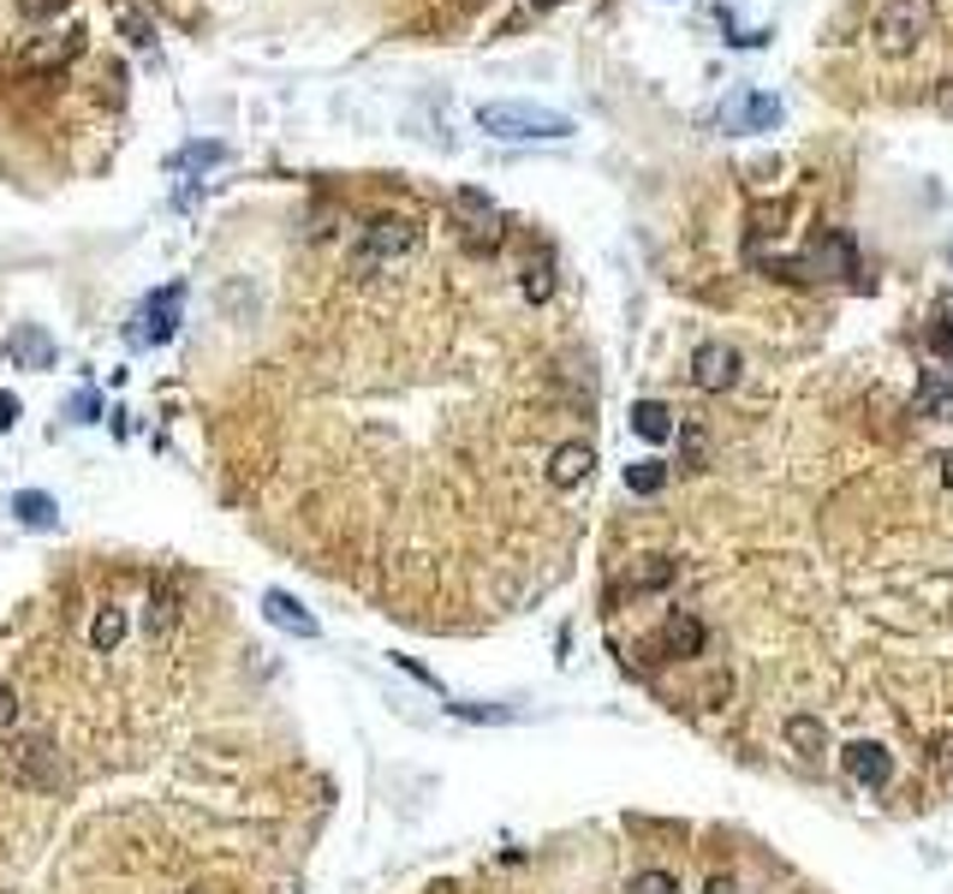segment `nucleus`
I'll use <instances>...</instances> for the list:
<instances>
[{"label":"nucleus","mask_w":953,"mask_h":894,"mask_svg":"<svg viewBox=\"0 0 953 894\" xmlns=\"http://www.w3.org/2000/svg\"><path fill=\"white\" fill-rule=\"evenodd\" d=\"M477 126L500 144H561L572 137V114L543 108V101H483Z\"/></svg>","instance_id":"f257e3e1"},{"label":"nucleus","mask_w":953,"mask_h":894,"mask_svg":"<svg viewBox=\"0 0 953 894\" xmlns=\"http://www.w3.org/2000/svg\"><path fill=\"white\" fill-rule=\"evenodd\" d=\"M7 776L19 781V787H30V794H60V787H66V764H60L55 739H42V733H12V746H7Z\"/></svg>","instance_id":"f03ea898"},{"label":"nucleus","mask_w":953,"mask_h":894,"mask_svg":"<svg viewBox=\"0 0 953 894\" xmlns=\"http://www.w3.org/2000/svg\"><path fill=\"white\" fill-rule=\"evenodd\" d=\"M424 245V227L411 215H376L370 227H363V239H358V256L352 263L370 274V269H381V263H400V256H411Z\"/></svg>","instance_id":"7ed1b4c3"},{"label":"nucleus","mask_w":953,"mask_h":894,"mask_svg":"<svg viewBox=\"0 0 953 894\" xmlns=\"http://www.w3.org/2000/svg\"><path fill=\"white\" fill-rule=\"evenodd\" d=\"M924 30H930V0H882V12H876V48L882 55H912L917 42H924Z\"/></svg>","instance_id":"20e7f679"},{"label":"nucleus","mask_w":953,"mask_h":894,"mask_svg":"<svg viewBox=\"0 0 953 894\" xmlns=\"http://www.w3.org/2000/svg\"><path fill=\"white\" fill-rule=\"evenodd\" d=\"M454 215H459V245L471 251V256H489V251H500V210L483 192H471V185H465V192H454Z\"/></svg>","instance_id":"39448f33"},{"label":"nucleus","mask_w":953,"mask_h":894,"mask_svg":"<svg viewBox=\"0 0 953 894\" xmlns=\"http://www.w3.org/2000/svg\"><path fill=\"white\" fill-rule=\"evenodd\" d=\"M179 311H185V281H167L162 292H149L132 317V347H162V340H173Z\"/></svg>","instance_id":"423d86ee"},{"label":"nucleus","mask_w":953,"mask_h":894,"mask_svg":"<svg viewBox=\"0 0 953 894\" xmlns=\"http://www.w3.org/2000/svg\"><path fill=\"white\" fill-rule=\"evenodd\" d=\"M739 370H745V358H739V347H727V340H703L698 352H691V388H703V393H727L739 382Z\"/></svg>","instance_id":"0eeeda50"},{"label":"nucleus","mask_w":953,"mask_h":894,"mask_svg":"<svg viewBox=\"0 0 953 894\" xmlns=\"http://www.w3.org/2000/svg\"><path fill=\"white\" fill-rule=\"evenodd\" d=\"M840 769H846V776H853L858 787L882 794V787L894 781V751L876 746V739H846V746H840Z\"/></svg>","instance_id":"6e6552de"},{"label":"nucleus","mask_w":953,"mask_h":894,"mask_svg":"<svg viewBox=\"0 0 953 894\" xmlns=\"http://www.w3.org/2000/svg\"><path fill=\"white\" fill-rule=\"evenodd\" d=\"M716 119L727 132H775V126H781V101H775L769 90H739V96L721 101Z\"/></svg>","instance_id":"1a4fd4ad"},{"label":"nucleus","mask_w":953,"mask_h":894,"mask_svg":"<svg viewBox=\"0 0 953 894\" xmlns=\"http://www.w3.org/2000/svg\"><path fill=\"white\" fill-rule=\"evenodd\" d=\"M799 263H805V281H840V274L858 269V245L846 233H823Z\"/></svg>","instance_id":"9d476101"},{"label":"nucleus","mask_w":953,"mask_h":894,"mask_svg":"<svg viewBox=\"0 0 953 894\" xmlns=\"http://www.w3.org/2000/svg\"><path fill=\"white\" fill-rule=\"evenodd\" d=\"M703 644H709V632H703V621L691 609H673L668 621H662V639H655L662 662H698Z\"/></svg>","instance_id":"9b49d317"},{"label":"nucleus","mask_w":953,"mask_h":894,"mask_svg":"<svg viewBox=\"0 0 953 894\" xmlns=\"http://www.w3.org/2000/svg\"><path fill=\"white\" fill-rule=\"evenodd\" d=\"M7 358H12V370H55V340H48L42 322H19L7 334Z\"/></svg>","instance_id":"f8f14e48"},{"label":"nucleus","mask_w":953,"mask_h":894,"mask_svg":"<svg viewBox=\"0 0 953 894\" xmlns=\"http://www.w3.org/2000/svg\"><path fill=\"white\" fill-rule=\"evenodd\" d=\"M591 472H596V447L591 441H561L548 454V484L554 489H578Z\"/></svg>","instance_id":"ddd939ff"},{"label":"nucleus","mask_w":953,"mask_h":894,"mask_svg":"<svg viewBox=\"0 0 953 894\" xmlns=\"http://www.w3.org/2000/svg\"><path fill=\"white\" fill-rule=\"evenodd\" d=\"M632 436L650 441V447H668L673 436H680V424H673L668 400H638V406H632Z\"/></svg>","instance_id":"4468645a"},{"label":"nucleus","mask_w":953,"mask_h":894,"mask_svg":"<svg viewBox=\"0 0 953 894\" xmlns=\"http://www.w3.org/2000/svg\"><path fill=\"white\" fill-rule=\"evenodd\" d=\"M263 614H269V621L274 626H281V632H299V639H317V614H304L299 609V596H286V591H263Z\"/></svg>","instance_id":"2eb2a0df"},{"label":"nucleus","mask_w":953,"mask_h":894,"mask_svg":"<svg viewBox=\"0 0 953 894\" xmlns=\"http://www.w3.org/2000/svg\"><path fill=\"white\" fill-rule=\"evenodd\" d=\"M173 621H179V584H173V579H162V584L149 591L144 626H149V639H167V632H173Z\"/></svg>","instance_id":"dca6fc26"},{"label":"nucleus","mask_w":953,"mask_h":894,"mask_svg":"<svg viewBox=\"0 0 953 894\" xmlns=\"http://www.w3.org/2000/svg\"><path fill=\"white\" fill-rule=\"evenodd\" d=\"M12 519L30 525V531H55L60 507H55V495H42V489H19V495H12Z\"/></svg>","instance_id":"f3484780"},{"label":"nucleus","mask_w":953,"mask_h":894,"mask_svg":"<svg viewBox=\"0 0 953 894\" xmlns=\"http://www.w3.org/2000/svg\"><path fill=\"white\" fill-rule=\"evenodd\" d=\"M668 579H673V561H668V555H650V561L638 566V573H632L626 584H614V591H609V603H620V596H632V591H662Z\"/></svg>","instance_id":"a211bd4d"},{"label":"nucleus","mask_w":953,"mask_h":894,"mask_svg":"<svg viewBox=\"0 0 953 894\" xmlns=\"http://www.w3.org/2000/svg\"><path fill=\"white\" fill-rule=\"evenodd\" d=\"M947 400H953V382L942 370H924V388H917L912 411H917V418H930V411H947Z\"/></svg>","instance_id":"6ab92c4d"},{"label":"nucleus","mask_w":953,"mask_h":894,"mask_svg":"<svg viewBox=\"0 0 953 894\" xmlns=\"http://www.w3.org/2000/svg\"><path fill=\"white\" fill-rule=\"evenodd\" d=\"M126 609H101L96 614V626H90V644L101 650V657H108V650H119V639H126Z\"/></svg>","instance_id":"aec40b11"},{"label":"nucleus","mask_w":953,"mask_h":894,"mask_svg":"<svg viewBox=\"0 0 953 894\" xmlns=\"http://www.w3.org/2000/svg\"><path fill=\"white\" fill-rule=\"evenodd\" d=\"M787 746H799V758H823V721L817 716H792L787 721Z\"/></svg>","instance_id":"412c9836"},{"label":"nucleus","mask_w":953,"mask_h":894,"mask_svg":"<svg viewBox=\"0 0 953 894\" xmlns=\"http://www.w3.org/2000/svg\"><path fill=\"white\" fill-rule=\"evenodd\" d=\"M668 484V459H638V466H626V489L632 495H655V489H662Z\"/></svg>","instance_id":"4be33fe9"},{"label":"nucleus","mask_w":953,"mask_h":894,"mask_svg":"<svg viewBox=\"0 0 953 894\" xmlns=\"http://www.w3.org/2000/svg\"><path fill=\"white\" fill-rule=\"evenodd\" d=\"M518 286H525L531 304H548V299H554V263H548V256H531V263H525V281H518Z\"/></svg>","instance_id":"5701e85b"},{"label":"nucleus","mask_w":953,"mask_h":894,"mask_svg":"<svg viewBox=\"0 0 953 894\" xmlns=\"http://www.w3.org/2000/svg\"><path fill=\"white\" fill-rule=\"evenodd\" d=\"M215 162H227V144H185L167 167L173 174H191V167H215Z\"/></svg>","instance_id":"b1692460"},{"label":"nucleus","mask_w":953,"mask_h":894,"mask_svg":"<svg viewBox=\"0 0 953 894\" xmlns=\"http://www.w3.org/2000/svg\"><path fill=\"white\" fill-rule=\"evenodd\" d=\"M626 894H680V876L662 871V865H650V871H638L626 883Z\"/></svg>","instance_id":"393cba45"},{"label":"nucleus","mask_w":953,"mask_h":894,"mask_svg":"<svg viewBox=\"0 0 953 894\" xmlns=\"http://www.w3.org/2000/svg\"><path fill=\"white\" fill-rule=\"evenodd\" d=\"M119 30H126V42H132V48H155V25L144 19V12H132V7H126V12H119Z\"/></svg>","instance_id":"a878e982"},{"label":"nucleus","mask_w":953,"mask_h":894,"mask_svg":"<svg viewBox=\"0 0 953 894\" xmlns=\"http://www.w3.org/2000/svg\"><path fill=\"white\" fill-rule=\"evenodd\" d=\"M78 48H84V30H66V42H48V48H37V66H66V60H72L78 55Z\"/></svg>","instance_id":"bb28decb"},{"label":"nucleus","mask_w":953,"mask_h":894,"mask_svg":"<svg viewBox=\"0 0 953 894\" xmlns=\"http://www.w3.org/2000/svg\"><path fill=\"white\" fill-rule=\"evenodd\" d=\"M459 721H513V710H500V703H447Z\"/></svg>","instance_id":"cd10ccee"},{"label":"nucleus","mask_w":953,"mask_h":894,"mask_svg":"<svg viewBox=\"0 0 953 894\" xmlns=\"http://www.w3.org/2000/svg\"><path fill=\"white\" fill-rule=\"evenodd\" d=\"M930 352L935 358H953V317H935L930 322Z\"/></svg>","instance_id":"c85d7f7f"},{"label":"nucleus","mask_w":953,"mask_h":894,"mask_svg":"<svg viewBox=\"0 0 953 894\" xmlns=\"http://www.w3.org/2000/svg\"><path fill=\"white\" fill-rule=\"evenodd\" d=\"M12 721H19V692L0 680V733H12Z\"/></svg>","instance_id":"c756f323"},{"label":"nucleus","mask_w":953,"mask_h":894,"mask_svg":"<svg viewBox=\"0 0 953 894\" xmlns=\"http://www.w3.org/2000/svg\"><path fill=\"white\" fill-rule=\"evenodd\" d=\"M66 7V0H19V12H25V19L30 25H42V19H55V12Z\"/></svg>","instance_id":"7c9ffc66"},{"label":"nucleus","mask_w":953,"mask_h":894,"mask_svg":"<svg viewBox=\"0 0 953 894\" xmlns=\"http://www.w3.org/2000/svg\"><path fill=\"white\" fill-rule=\"evenodd\" d=\"M19 418H25V406H19V400H12V393H7V388H0V429H12V424H19Z\"/></svg>","instance_id":"2f4dec72"},{"label":"nucleus","mask_w":953,"mask_h":894,"mask_svg":"<svg viewBox=\"0 0 953 894\" xmlns=\"http://www.w3.org/2000/svg\"><path fill=\"white\" fill-rule=\"evenodd\" d=\"M96 393H78V400H72V424H96Z\"/></svg>","instance_id":"473e14b6"},{"label":"nucleus","mask_w":953,"mask_h":894,"mask_svg":"<svg viewBox=\"0 0 953 894\" xmlns=\"http://www.w3.org/2000/svg\"><path fill=\"white\" fill-rule=\"evenodd\" d=\"M703 894H739V883L727 871H716V876H703Z\"/></svg>","instance_id":"72a5a7b5"},{"label":"nucleus","mask_w":953,"mask_h":894,"mask_svg":"<svg viewBox=\"0 0 953 894\" xmlns=\"http://www.w3.org/2000/svg\"><path fill=\"white\" fill-rule=\"evenodd\" d=\"M393 662H400V668H406V674H411V680H424V686H436V692H441V680H436V674H429V668H418V662H411V657H393Z\"/></svg>","instance_id":"f704fd0d"},{"label":"nucleus","mask_w":953,"mask_h":894,"mask_svg":"<svg viewBox=\"0 0 953 894\" xmlns=\"http://www.w3.org/2000/svg\"><path fill=\"white\" fill-rule=\"evenodd\" d=\"M935 472H942V489H953V447H947L942 459H935Z\"/></svg>","instance_id":"c9c22d12"},{"label":"nucleus","mask_w":953,"mask_h":894,"mask_svg":"<svg viewBox=\"0 0 953 894\" xmlns=\"http://www.w3.org/2000/svg\"><path fill=\"white\" fill-rule=\"evenodd\" d=\"M531 7H536V12H554V7H566V0H531Z\"/></svg>","instance_id":"e433bc0d"},{"label":"nucleus","mask_w":953,"mask_h":894,"mask_svg":"<svg viewBox=\"0 0 953 894\" xmlns=\"http://www.w3.org/2000/svg\"><path fill=\"white\" fill-rule=\"evenodd\" d=\"M942 108H953V78L942 84Z\"/></svg>","instance_id":"4c0bfd02"}]
</instances>
